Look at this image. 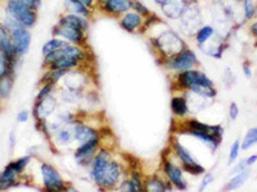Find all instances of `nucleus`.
<instances>
[{"mask_svg": "<svg viewBox=\"0 0 257 192\" xmlns=\"http://www.w3.org/2000/svg\"><path fill=\"white\" fill-rule=\"evenodd\" d=\"M173 88L178 91H189L205 99H213L217 95L212 80L197 68L179 72L173 82Z\"/></svg>", "mask_w": 257, "mask_h": 192, "instance_id": "1", "label": "nucleus"}, {"mask_svg": "<svg viewBox=\"0 0 257 192\" xmlns=\"http://www.w3.org/2000/svg\"><path fill=\"white\" fill-rule=\"evenodd\" d=\"M88 48L67 44L57 52L45 56L43 66L47 70H72L80 68L82 64L88 63Z\"/></svg>", "mask_w": 257, "mask_h": 192, "instance_id": "2", "label": "nucleus"}, {"mask_svg": "<svg viewBox=\"0 0 257 192\" xmlns=\"http://www.w3.org/2000/svg\"><path fill=\"white\" fill-rule=\"evenodd\" d=\"M149 42L153 49L158 52L161 62L170 56H175L176 52H181L188 46L185 40L180 36V34L173 30L171 27L164 24V28H161L156 35H149Z\"/></svg>", "mask_w": 257, "mask_h": 192, "instance_id": "3", "label": "nucleus"}, {"mask_svg": "<svg viewBox=\"0 0 257 192\" xmlns=\"http://www.w3.org/2000/svg\"><path fill=\"white\" fill-rule=\"evenodd\" d=\"M176 22L179 24V28L185 36L193 38L197 30L203 24L202 8L198 0H190L181 17Z\"/></svg>", "mask_w": 257, "mask_h": 192, "instance_id": "4", "label": "nucleus"}, {"mask_svg": "<svg viewBox=\"0 0 257 192\" xmlns=\"http://www.w3.org/2000/svg\"><path fill=\"white\" fill-rule=\"evenodd\" d=\"M6 14L9 17L15 18L22 26L27 28H34L38 24V10L32 9L31 6L21 3L18 0H7Z\"/></svg>", "mask_w": 257, "mask_h": 192, "instance_id": "5", "label": "nucleus"}, {"mask_svg": "<svg viewBox=\"0 0 257 192\" xmlns=\"http://www.w3.org/2000/svg\"><path fill=\"white\" fill-rule=\"evenodd\" d=\"M161 64L166 68L167 70H174V72H184V70H193V68H198L199 59L194 50L187 46L181 52H176L175 56H170V58L165 59L164 62H161Z\"/></svg>", "mask_w": 257, "mask_h": 192, "instance_id": "6", "label": "nucleus"}, {"mask_svg": "<svg viewBox=\"0 0 257 192\" xmlns=\"http://www.w3.org/2000/svg\"><path fill=\"white\" fill-rule=\"evenodd\" d=\"M52 35L53 38H59L67 41L68 44L88 48V32L76 28V27L56 24L52 28Z\"/></svg>", "mask_w": 257, "mask_h": 192, "instance_id": "7", "label": "nucleus"}, {"mask_svg": "<svg viewBox=\"0 0 257 192\" xmlns=\"http://www.w3.org/2000/svg\"><path fill=\"white\" fill-rule=\"evenodd\" d=\"M123 174H125V168L121 164V162L112 158L105 166V170L98 187L100 190H116L122 180Z\"/></svg>", "mask_w": 257, "mask_h": 192, "instance_id": "8", "label": "nucleus"}, {"mask_svg": "<svg viewBox=\"0 0 257 192\" xmlns=\"http://www.w3.org/2000/svg\"><path fill=\"white\" fill-rule=\"evenodd\" d=\"M41 180L43 186L48 191H66L68 188V184L61 176V173L57 170L56 166H53L49 163H43L40 166Z\"/></svg>", "mask_w": 257, "mask_h": 192, "instance_id": "9", "label": "nucleus"}, {"mask_svg": "<svg viewBox=\"0 0 257 192\" xmlns=\"http://www.w3.org/2000/svg\"><path fill=\"white\" fill-rule=\"evenodd\" d=\"M100 142L102 138H95V140L88 141V142L79 144L75 152H73V158L76 160L77 166H82V168H89L93 162V158L98 152L100 148Z\"/></svg>", "mask_w": 257, "mask_h": 192, "instance_id": "10", "label": "nucleus"}, {"mask_svg": "<svg viewBox=\"0 0 257 192\" xmlns=\"http://www.w3.org/2000/svg\"><path fill=\"white\" fill-rule=\"evenodd\" d=\"M112 158H113V155H112L111 150L102 148V146H100V148L95 154V156L93 158V162H91L90 166H89V176H90L91 180L96 186L99 184L100 180L103 177V173L105 170V166H107V164H108V162Z\"/></svg>", "mask_w": 257, "mask_h": 192, "instance_id": "11", "label": "nucleus"}, {"mask_svg": "<svg viewBox=\"0 0 257 192\" xmlns=\"http://www.w3.org/2000/svg\"><path fill=\"white\" fill-rule=\"evenodd\" d=\"M162 172L165 177L170 180V184H173L174 188L185 191L188 188V182L184 177V170L181 166L176 164L174 160L165 159L164 166H162Z\"/></svg>", "mask_w": 257, "mask_h": 192, "instance_id": "12", "label": "nucleus"}, {"mask_svg": "<svg viewBox=\"0 0 257 192\" xmlns=\"http://www.w3.org/2000/svg\"><path fill=\"white\" fill-rule=\"evenodd\" d=\"M133 6H134V0H105L103 3L98 4L96 9L103 14L118 18L123 13L132 10Z\"/></svg>", "mask_w": 257, "mask_h": 192, "instance_id": "13", "label": "nucleus"}, {"mask_svg": "<svg viewBox=\"0 0 257 192\" xmlns=\"http://www.w3.org/2000/svg\"><path fill=\"white\" fill-rule=\"evenodd\" d=\"M11 38H12L13 46H15L16 52H17V56L20 58L29 52L32 40L30 28H27L25 26L18 27L15 31L11 32Z\"/></svg>", "mask_w": 257, "mask_h": 192, "instance_id": "14", "label": "nucleus"}, {"mask_svg": "<svg viewBox=\"0 0 257 192\" xmlns=\"http://www.w3.org/2000/svg\"><path fill=\"white\" fill-rule=\"evenodd\" d=\"M58 106V100L53 94L45 96L43 99L36 100L35 108H34V116L38 122H43L47 118H49Z\"/></svg>", "mask_w": 257, "mask_h": 192, "instance_id": "15", "label": "nucleus"}, {"mask_svg": "<svg viewBox=\"0 0 257 192\" xmlns=\"http://www.w3.org/2000/svg\"><path fill=\"white\" fill-rule=\"evenodd\" d=\"M118 20V24L123 31L128 32V34H138V32L143 31L144 22L146 18L142 17L141 14H138L135 10H128V12L123 13L121 17L117 18Z\"/></svg>", "mask_w": 257, "mask_h": 192, "instance_id": "16", "label": "nucleus"}, {"mask_svg": "<svg viewBox=\"0 0 257 192\" xmlns=\"http://www.w3.org/2000/svg\"><path fill=\"white\" fill-rule=\"evenodd\" d=\"M72 134H73V141L77 144H84L88 141L95 140V138H102L100 137V132L95 130L91 126L86 124L84 122H77L76 124L72 127Z\"/></svg>", "mask_w": 257, "mask_h": 192, "instance_id": "17", "label": "nucleus"}, {"mask_svg": "<svg viewBox=\"0 0 257 192\" xmlns=\"http://www.w3.org/2000/svg\"><path fill=\"white\" fill-rule=\"evenodd\" d=\"M116 190L120 191H130V192H141L144 191V177L142 174L141 169L137 170H130L128 176L122 178L120 184Z\"/></svg>", "mask_w": 257, "mask_h": 192, "instance_id": "18", "label": "nucleus"}, {"mask_svg": "<svg viewBox=\"0 0 257 192\" xmlns=\"http://www.w3.org/2000/svg\"><path fill=\"white\" fill-rule=\"evenodd\" d=\"M174 186L170 184V180L164 176L156 174L144 177V191L151 192H167L173 191Z\"/></svg>", "mask_w": 257, "mask_h": 192, "instance_id": "19", "label": "nucleus"}, {"mask_svg": "<svg viewBox=\"0 0 257 192\" xmlns=\"http://www.w3.org/2000/svg\"><path fill=\"white\" fill-rule=\"evenodd\" d=\"M189 2L190 0H169L166 4L160 6L161 12L167 20H178L189 4Z\"/></svg>", "mask_w": 257, "mask_h": 192, "instance_id": "20", "label": "nucleus"}, {"mask_svg": "<svg viewBox=\"0 0 257 192\" xmlns=\"http://www.w3.org/2000/svg\"><path fill=\"white\" fill-rule=\"evenodd\" d=\"M58 24H66V26L76 27V28L82 30V31H89L90 28V20L86 17H82L79 14H73V13L64 12L59 16L58 20H57Z\"/></svg>", "mask_w": 257, "mask_h": 192, "instance_id": "21", "label": "nucleus"}, {"mask_svg": "<svg viewBox=\"0 0 257 192\" xmlns=\"http://www.w3.org/2000/svg\"><path fill=\"white\" fill-rule=\"evenodd\" d=\"M170 106H171V112H173V114L176 116V118L184 120L185 116L190 113L188 99L185 98V95H181V94L173 96Z\"/></svg>", "mask_w": 257, "mask_h": 192, "instance_id": "22", "label": "nucleus"}, {"mask_svg": "<svg viewBox=\"0 0 257 192\" xmlns=\"http://www.w3.org/2000/svg\"><path fill=\"white\" fill-rule=\"evenodd\" d=\"M171 148H173V152L175 154V156L178 158V160L180 162V166H185V164H190L197 162V159L193 156L190 150H188L183 144H180V141L174 140L173 144H171Z\"/></svg>", "mask_w": 257, "mask_h": 192, "instance_id": "23", "label": "nucleus"}, {"mask_svg": "<svg viewBox=\"0 0 257 192\" xmlns=\"http://www.w3.org/2000/svg\"><path fill=\"white\" fill-rule=\"evenodd\" d=\"M66 12L82 16V17H86L89 20H91L95 10L88 8L80 0H66Z\"/></svg>", "mask_w": 257, "mask_h": 192, "instance_id": "24", "label": "nucleus"}, {"mask_svg": "<svg viewBox=\"0 0 257 192\" xmlns=\"http://www.w3.org/2000/svg\"><path fill=\"white\" fill-rule=\"evenodd\" d=\"M18 177H20V174L16 172L15 169L12 166H7L3 172L0 173V191L12 188L17 184Z\"/></svg>", "mask_w": 257, "mask_h": 192, "instance_id": "25", "label": "nucleus"}, {"mask_svg": "<svg viewBox=\"0 0 257 192\" xmlns=\"http://www.w3.org/2000/svg\"><path fill=\"white\" fill-rule=\"evenodd\" d=\"M215 34H216V28H215L212 24H202V26L197 30V32L194 34L193 38L196 41L197 46L201 48L202 45H205L206 42H208V41L215 36Z\"/></svg>", "mask_w": 257, "mask_h": 192, "instance_id": "26", "label": "nucleus"}, {"mask_svg": "<svg viewBox=\"0 0 257 192\" xmlns=\"http://www.w3.org/2000/svg\"><path fill=\"white\" fill-rule=\"evenodd\" d=\"M249 176H251V172H249V169H245L243 172L237 173V174H234L233 177L229 180V182L225 186V190H228V191H234V190H238L243 186V184L248 180Z\"/></svg>", "mask_w": 257, "mask_h": 192, "instance_id": "27", "label": "nucleus"}, {"mask_svg": "<svg viewBox=\"0 0 257 192\" xmlns=\"http://www.w3.org/2000/svg\"><path fill=\"white\" fill-rule=\"evenodd\" d=\"M56 138L57 145L59 146H70L73 142V134H72V127H67V126H62L57 134H53Z\"/></svg>", "mask_w": 257, "mask_h": 192, "instance_id": "28", "label": "nucleus"}, {"mask_svg": "<svg viewBox=\"0 0 257 192\" xmlns=\"http://www.w3.org/2000/svg\"><path fill=\"white\" fill-rule=\"evenodd\" d=\"M67 44H68L67 41L62 40V38H53L45 42L44 46H43V49H41V54H43V56H48V54H52V52H57V50L61 49V48L66 46Z\"/></svg>", "mask_w": 257, "mask_h": 192, "instance_id": "29", "label": "nucleus"}, {"mask_svg": "<svg viewBox=\"0 0 257 192\" xmlns=\"http://www.w3.org/2000/svg\"><path fill=\"white\" fill-rule=\"evenodd\" d=\"M244 20H253L257 17V0H240Z\"/></svg>", "mask_w": 257, "mask_h": 192, "instance_id": "30", "label": "nucleus"}, {"mask_svg": "<svg viewBox=\"0 0 257 192\" xmlns=\"http://www.w3.org/2000/svg\"><path fill=\"white\" fill-rule=\"evenodd\" d=\"M15 78L13 76H4L0 78V99H8L12 92Z\"/></svg>", "mask_w": 257, "mask_h": 192, "instance_id": "31", "label": "nucleus"}, {"mask_svg": "<svg viewBox=\"0 0 257 192\" xmlns=\"http://www.w3.org/2000/svg\"><path fill=\"white\" fill-rule=\"evenodd\" d=\"M254 145H257V127L249 128L247 131L242 144H240V148L242 150H249Z\"/></svg>", "mask_w": 257, "mask_h": 192, "instance_id": "32", "label": "nucleus"}, {"mask_svg": "<svg viewBox=\"0 0 257 192\" xmlns=\"http://www.w3.org/2000/svg\"><path fill=\"white\" fill-rule=\"evenodd\" d=\"M183 170L185 173H189L190 176H201L206 172V168L203 166L198 163V162H194V163L185 164V166H181Z\"/></svg>", "mask_w": 257, "mask_h": 192, "instance_id": "33", "label": "nucleus"}, {"mask_svg": "<svg viewBox=\"0 0 257 192\" xmlns=\"http://www.w3.org/2000/svg\"><path fill=\"white\" fill-rule=\"evenodd\" d=\"M30 162H31V156H22V158H20V159L12 162V163H9L8 166H12V168L15 169L18 174H22V173L25 172L26 166L30 164Z\"/></svg>", "mask_w": 257, "mask_h": 192, "instance_id": "34", "label": "nucleus"}, {"mask_svg": "<svg viewBox=\"0 0 257 192\" xmlns=\"http://www.w3.org/2000/svg\"><path fill=\"white\" fill-rule=\"evenodd\" d=\"M133 10H135L138 14H141L143 18H148L153 14V12L149 9V6H147L143 2H141V0H134Z\"/></svg>", "mask_w": 257, "mask_h": 192, "instance_id": "35", "label": "nucleus"}, {"mask_svg": "<svg viewBox=\"0 0 257 192\" xmlns=\"http://www.w3.org/2000/svg\"><path fill=\"white\" fill-rule=\"evenodd\" d=\"M240 141L239 140H235L230 146V150H229V156H228V166H231L233 163H235L239 156V152H240Z\"/></svg>", "mask_w": 257, "mask_h": 192, "instance_id": "36", "label": "nucleus"}, {"mask_svg": "<svg viewBox=\"0 0 257 192\" xmlns=\"http://www.w3.org/2000/svg\"><path fill=\"white\" fill-rule=\"evenodd\" d=\"M213 182V174L210 172L203 173V177H202L201 184H199V191H205L208 186Z\"/></svg>", "mask_w": 257, "mask_h": 192, "instance_id": "37", "label": "nucleus"}, {"mask_svg": "<svg viewBox=\"0 0 257 192\" xmlns=\"http://www.w3.org/2000/svg\"><path fill=\"white\" fill-rule=\"evenodd\" d=\"M239 116V106H238L237 102H231L230 106H229V118L230 120H235Z\"/></svg>", "mask_w": 257, "mask_h": 192, "instance_id": "38", "label": "nucleus"}, {"mask_svg": "<svg viewBox=\"0 0 257 192\" xmlns=\"http://www.w3.org/2000/svg\"><path fill=\"white\" fill-rule=\"evenodd\" d=\"M18 2H21V3L26 4V6H31L32 9H35V10H39L41 6V0H18Z\"/></svg>", "mask_w": 257, "mask_h": 192, "instance_id": "39", "label": "nucleus"}, {"mask_svg": "<svg viewBox=\"0 0 257 192\" xmlns=\"http://www.w3.org/2000/svg\"><path fill=\"white\" fill-rule=\"evenodd\" d=\"M248 168L249 166H247V163H245V159H242L239 163L237 164V166H234L233 170H231V173H233V174H237V173L243 172V170H245V169H248Z\"/></svg>", "mask_w": 257, "mask_h": 192, "instance_id": "40", "label": "nucleus"}, {"mask_svg": "<svg viewBox=\"0 0 257 192\" xmlns=\"http://www.w3.org/2000/svg\"><path fill=\"white\" fill-rule=\"evenodd\" d=\"M243 73H244L245 78H251L252 77V68H251V64L248 62H244L243 63Z\"/></svg>", "mask_w": 257, "mask_h": 192, "instance_id": "41", "label": "nucleus"}, {"mask_svg": "<svg viewBox=\"0 0 257 192\" xmlns=\"http://www.w3.org/2000/svg\"><path fill=\"white\" fill-rule=\"evenodd\" d=\"M249 32L252 34V36H253L254 38H256V42H254V45L257 46V17L254 18L253 20H252L251 26H249Z\"/></svg>", "mask_w": 257, "mask_h": 192, "instance_id": "42", "label": "nucleus"}, {"mask_svg": "<svg viewBox=\"0 0 257 192\" xmlns=\"http://www.w3.org/2000/svg\"><path fill=\"white\" fill-rule=\"evenodd\" d=\"M29 120V113L26 110H22L17 114V122L18 123H25Z\"/></svg>", "mask_w": 257, "mask_h": 192, "instance_id": "43", "label": "nucleus"}, {"mask_svg": "<svg viewBox=\"0 0 257 192\" xmlns=\"http://www.w3.org/2000/svg\"><path fill=\"white\" fill-rule=\"evenodd\" d=\"M11 36V34H9L8 30L6 28V26H4L3 24H0V41L4 40V38H9Z\"/></svg>", "mask_w": 257, "mask_h": 192, "instance_id": "44", "label": "nucleus"}, {"mask_svg": "<svg viewBox=\"0 0 257 192\" xmlns=\"http://www.w3.org/2000/svg\"><path fill=\"white\" fill-rule=\"evenodd\" d=\"M82 4H85V6H88V8L93 9V10H95L96 9V2L95 0H80Z\"/></svg>", "mask_w": 257, "mask_h": 192, "instance_id": "45", "label": "nucleus"}, {"mask_svg": "<svg viewBox=\"0 0 257 192\" xmlns=\"http://www.w3.org/2000/svg\"><path fill=\"white\" fill-rule=\"evenodd\" d=\"M257 162V154H253V155H249L248 158H245V163H247V166H253L254 163Z\"/></svg>", "mask_w": 257, "mask_h": 192, "instance_id": "46", "label": "nucleus"}, {"mask_svg": "<svg viewBox=\"0 0 257 192\" xmlns=\"http://www.w3.org/2000/svg\"><path fill=\"white\" fill-rule=\"evenodd\" d=\"M96 2V6H98V4H100V3H103V2H105V0H95Z\"/></svg>", "mask_w": 257, "mask_h": 192, "instance_id": "47", "label": "nucleus"}, {"mask_svg": "<svg viewBox=\"0 0 257 192\" xmlns=\"http://www.w3.org/2000/svg\"><path fill=\"white\" fill-rule=\"evenodd\" d=\"M239 2H240V0H239Z\"/></svg>", "mask_w": 257, "mask_h": 192, "instance_id": "48", "label": "nucleus"}]
</instances>
